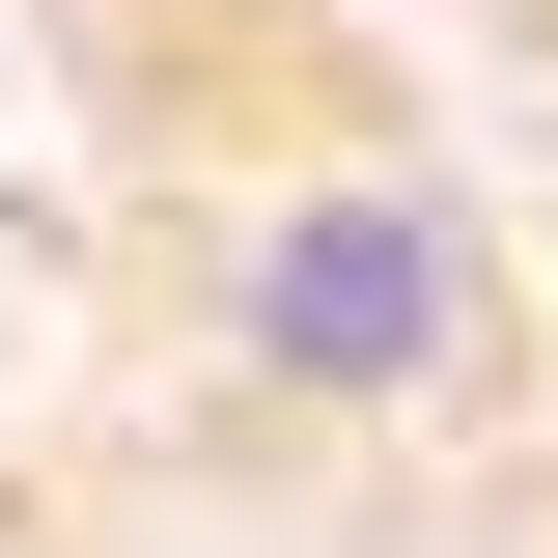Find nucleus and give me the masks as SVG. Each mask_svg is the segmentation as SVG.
<instances>
[{"label":"nucleus","instance_id":"nucleus-1","mask_svg":"<svg viewBox=\"0 0 558 558\" xmlns=\"http://www.w3.org/2000/svg\"><path fill=\"white\" fill-rule=\"evenodd\" d=\"M223 336H252V391L391 418V391H447V363L502 336V252H475V196H418V168H336V196H279V223H252Z\"/></svg>","mask_w":558,"mask_h":558},{"label":"nucleus","instance_id":"nucleus-2","mask_svg":"<svg viewBox=\"0 0 558 558\" xmlns=\"http://www.w3.org/2000/svg\"><path fill=\"white\" fill-rule=\"evenodd\" d=\"M531 28H558V0H531Z\"/></svg>","mask_w":558,"mask_h":558}]
</instances>
